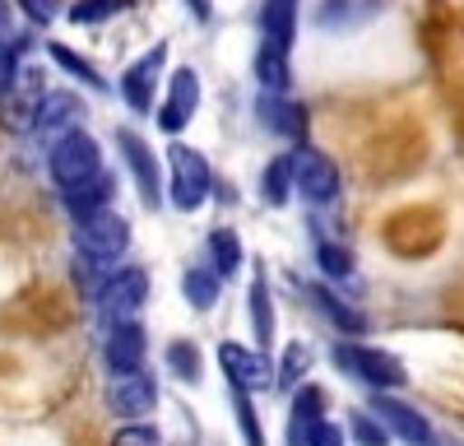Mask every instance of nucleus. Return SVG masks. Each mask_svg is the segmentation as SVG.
Returning a JSON list of instances; mask_svg holds the SVG:
<instances>
[{"label": "nucleus", "mask_w": 464, "mask_h": 446, "mask_svg": "<svg viewBox=\"0 0 464 446\" xmlns=\"http://www.w3.org/2000/svg\"><path fill=\"white\" fill-rule=\"evenodd\" d=\"M196 107H200V74H196V65H177L168 74V93L159 102V126L168 135H181L196 121Z\"/></svg>", "instance_id": "6"}, {"label": "nucleus", "mask_w": 464, "mask_h": 446, "mask_svg": "<svg viewBox=\"0 0 464 446\" xmlns=\"http://www.w3.org/2000/svg\"><path fill=\"white\" fill-rule=\"evenodd\" d=\"M256 80H260V89H269V93H288V84H293L288 52L260 43V52H256Z\"/></svg>", "instance_id": "22"}, {"label": "nucleus", "mask_w": 464, "mask_h": 446, "mask_svg": "<svg viewBox=\"0 0 464 446\" xmlns=\"http://www.w3.org/2000/svg\"><path fill=\"white\" fill-rule=\"evenodd\" d=\"M126 247H130V218H126V214L102 209V214H93V218L74 223V251L98 256V260H121Z\"/></svg>", "instance_id": "4"}, {"label": "nucleus", "mask_w": 464, "mask_h": 446, "mask_svg": "<svg viewBox=\"0 0 464 446\" xmlns=\"http://www.w3.org/2000/svg\"><path fill=\"white\" fill-rule=\"evenodd\" d=\"M306 372H312V349H306L302 340L284 349V363L275 367V386H297Z\"/></svg>", "instance_id": "27"}, {"label": "nucleus", "mask_w": 464, "mask_h": 446, "mask_svg": "<svg viewBox=\"0 0 464 446\" xmlns=\"http://www.w3.org/2000/svg\"><path fill=\"white\" fill-rule=\"evenodd\" d=\"M334 367H343L353 382L372 386V391H400L409 382V372L395 354H385V349H372V344H353V340H339L330 349Z\"/></svg>", "instance_id": "2"}, {"label": "nucleus", "mask_w": 464, "mask_h": 446, "mask_svg": "<svg viewBox=\"0 0 464 446\" xmlns=\"http://www.w3.org/2000/svg\"><path fill=\"white\" fill-rule=\"evenodd\" d=\"M256 117H260L265 131H275V135H284V140H306V107L293 102L288 93H269V89H260V98H256Z\"/></svg>", "instance_id": "15"}, {"label": "nucleus", "mask_w": 464, "mask_h": 446, "mask_svg": "<svg viewBox=\"0 0 464 446\" xmlns=\"http://www.w3.org/2000/svg\"><path fill=\"white\" fill-rule=\"evenodd\" d=\"M297 196V172H293V154H279L269 159L265 172H260V200L269 209H284L288 200Z\"/></svg>", "instance_id": "18"}, {"label": "nucleus", "mask_w": 464, "mask_h": 446, "mask_svg": "<svg viewBox=\"0 0 464 446\" xmlns=\"http://www.w3.org/2000/svg\"><path fill=\"white\" fill-rule=\"evenodd\" d=\"M14 5L33 19V24H52L61 15V0H14Z\"/></svg>", "instance_id": "34"}, {"label": "nucleus", "mask_w": 464, "mask_h": 446, "mask_svg": "<svg viewBox=\"0 0 464 446\" xmlns=\"http://www.w3.org/2000/svg\"><path fill=\"white\" fill-rule=\"evenodd\" d=\"M218 275H214V266H190L186 275H181V293H186V303L196 307V312H209L214 303H218Z\"/></svg>", "instance_id": "23"}, {"label": "nucleus", "mask_w": 464, "mask_h": 446, "mask_svg": "<svg viewBox=\"0 0 464 446\" xmlns=\"http://www.w3.org/2000/svg\"><path fill=\"white\" fill-rule=\"evenodd\" d=\"M116 149H121V159H126V168H130V177H135L140 200H144L149 209H159V205H163V181H159V154L149 149V140L135 135V131H116Z\"/></svg>", "instance_id": "9"}, {"label": "nucleus", "mask_w": 464, "mask_h": 446, "mask_svg": "<svg viewBox=\"0 0 464 446\" xmlns=\"http://www.w3.org/2000/svg\"><path fill=\"white\" fill-rule=\"evenodd\" d=\"M130 5V0H74V5L65 10L70 24H80V28H93V24H107L111 15H121Z\"/></svg>", "instance_id": "26"}, {"label": "nucleus", "mask_w": 464, "mask_h": 446, "mask_svg": "<svg viewBox=\"0 0 464 446\" xmlns=\"http://www.w3.org/2000/svg\"><path fill=\"white\" fill-rule=\"evenodd\" d=\"M107 446H163V437H159V428H149V423H121L111 432V441Z\"/></svg>", "instance_id": "32"}, {"label": "nucleus", "mask_w": 464, "mask_h": 446, "mask_svg": "<svg viewBox=\"0 0 464 446\" xmlns=\"http://www.w3.org/2000/svg\"><path fill=\"white\" fill-rule=\"evenodd\" d=\"M297 5H302V0H265V5H260V43L293 52V37H297Z\"/></svg>", "instance_id": "16"}, {"label": "nucleus", "mask_w": 464, "mask_h": 446, "mask_svg": "<svg viewBox=\"0 0 464 446\" xmlns=\"http://www.w3.org/2000/svg\"><path fill=\"white\" fill-rule=\"evenodd\" d=\"M306 297H312V303L321 307V316L330 321V325H339L343 334H362L367 330V316L358 312V307H348L339 293H330L325 284H306Z\"/></svg>", "instance_id": "19"}, {"label": "nucleus", "mask_w": 464, "mask_h": 446, "mask_svg": "<svg viewBox=\"0 0 464 446\" xmlns=\"http://www.w3.org/2000/svg\"><path fill=\"white\" fill-rule=\"evenodd\" d=\"M348 432H353L358 446H385L391 441V428H385L376 414H367V409H353V414H348Z\"/></svg>", "instance_id": "28"}, {"label": "nucleus", "mask_w": 464, "mask_h": 446, "mask_svg": "<svg viewBox=\"0 0 464 446\" xmlns=\"http://www.w3.org/2000/svg\"><path fill=\"white\" fill-rule=\"evenodd\" d=\"M80 121H84V102L74 98V93H65V89H56V93H37V102H33V131L37 135H65V131H80Z\"/></svg>", "instance_id": "12"}, {"label": "nucleus", "mask_w": 464, "mask_h": 446, "mask_svg": "<svg viewBox=\"0 0 464 446\" xmlns=\"http://www.w3.org/2000/svg\"><path fill=\"white\" fill-rule=\"evenodd\" d=\"M321 419H325V391H321V386H302V391L293 395L288 441H293V446H302V441H306V432H312V423H321Z\"/></svg>", "instance_id": "20"}, {"label": "nucleus", "mask_w": 464, "mask_h": 446, "mask_svg": "<svg viewBox=\"0 0 464 446\" xmlns=\"http://www.w3.org/2000/svg\"><path fill=\"white\" fill-rule=\"evenodd\" d=\"M293 172H297V196L306 205H334L339 200L343 177H339V163L330 154H321V149L306 144V149L293 154Z\"/></svg>", "instance_id": "5"}, {"label": "nucleus", "mask_w": 464, "mask_h": 446, "mask_svg": "<svg viewBox=\"0 0 464 446\" xmlns=\"http://www.w3.org/2000/svg\"><path fill=\"white\" fill-rule=\"evenodd\" d=\"M47 52H52V61H56L65 74H74V80H80V84H89L93 93H107V89H111V84L102 80V70H98L93 61H84L80 52H70L65 43H47Z\"/></svg>", "instance_id": "24"}, {"label": "nucleus", "mask_w": 464, "mask_h": 446, "mask_svg": "<svg viewBox=\"0 0 464 446\" xmlns=\"http://www.w3.org/2000/svg\"><path fill=\"white\" fill-rule=\"evenodd\" d=\"M218 367H223V377L227 386H237V391H269L275 386V363H269L260 349H246L237 340H223L218 344Z\"/></svg>", "instance_id": "7"}, {"label": "nucleus", "mask_w": 464, "mask_h": 446, "mask_svg": "<svg viewBox=\"0 0 464 446\" xmlns=\"http://www.w3.org/2000/svg\"><path fill=\"white\" fill-rule=\"evenodd\" d=\"M159 404V386H153V377L140 367V372H116V377L107 382V409L116 419H144L149 409Z\"/></svg>", "instance_id": "10"}, {"label": "nucleus", "mask_w": 464, "mask_h": 446, "mask_svg": "<svg viewBox=\"0 0 464 446\" xmlns=\"http://www.w3.org/2000/svg\"><path fill=\"white\" fill-rule=\"evenodd\" d=\"M232 409H237V423H242V437H246V446H265V432H260V419H256L251 391H237V386H232Z\"/></svg>", "instance_id": "30"}, {"label": "nucleus", "mask_w": 464, "mask_h": 446, "mask_svg": "<svg viewBox=\"0 0 464 446\" xmlns=\"http://www.w3.org/2000/svg\"><path fill=\"white\" fill-rule=\"evenodd\" d=\"M168 367L177 372L181 382H200V354H196V344L172 340V344H168Z\"/></svg>", "instance_id": "31"}, {"label": "nucleus", "mask_w": 464, "mask_h": 446, "mask_svg": "<svg viewBox=\"0 0 464 446\" xmlns=\"http://www.w3.org/2000/svg\"><path fill=\"white\" fill-rule=\"evenodd\" d=\"M61 196H65V209L74 214V223H80V218H93V214L111 209L116 181H111L107 172H98V177H89L84 186H70V191H61Z\"/></svg>", "instance_id": "17"}, {"label": "nucleus", "mask_w": 464, "mask_h": 446, "mask_svg": "<svg viewBox=\"0 0 464 446\" xmlns=\"http://www.w3.org/2000/svg\"><path fill=\"white\" fill-rule=\"evenodd\" d=\"M47 172L52 181L61 186V191H70V186H84L89 177L102 172V144L80 126V131H65L56 144H52V154H47Z\"/></svg>", "instance_id": "3"}, {"label": "nucleus", "mask_w": 464, "mask_h": 446, "mask_svg": "<svg viewBox=\"0 0 464 446\" xmlns=\"http://www.w3.org/2000/svg\"><path fill=\"white\" fill-rule=\"evenodd\" d=\"M144 354H149V340H144V325L130 316V321H111L107 330V344H102V358L116 372H140L144 367Z\"/></svg>", "instance_id": "14"}, {"label": "nucleus", "mask_w": 464, "mask_h": 446, "mask_svg": "<svg viewBox=\"0 0 464 446\" xmlns=\"http://www.w3.org/2000/svg\"><path fill=\"white\" fill-rule=\"evenodd\" d=\"M316 266L330 279H348V275H353V251H343L339 242H316Z\"/></svg>", "instance_id": "29"}, {"label": "nucleus", "mask_w": 464, "mask_h": 446, "mask_svg": "<svg viewBox=\"0 0 464 446\" xmlns=\"http://www.w3.org/2000/svg\"><path fill=\"white\" fill-rule=\"evenodd\" d=\"M302 446H348V437H343V428H339V423L321 419V423H312V432H306V441H302Z\"/></svg>", "instance_id": "33"}, {"label": "nucleus", "mask_w": 464, "mask_h": 446, "mask_svg": "<svg viewBox=\"0 0 464 446\" xmlns=\"http://www.w3.org/2000/svg\"><path fill=\"white\" fill-rule=\"evenodd\" d=\"M251 330L260 344H275V303H269V284L260 275L251 279Z\"/></svg>", "instance_id": "25"}, {"label": "nucleus", "mask_w": 464, "mask_h": 446, "mask_svg": "<svg viewBox=\"0 0 464 446\" xmlns=\"http://www.w3.org/2000/svg\"><path fill=\"white\" fill-rule=\"evenodd\" d=\"M168 196L186 214L205 209V200L214 196V168H209V159L200 154V149L181 144V140L168 144Z\"/></svg>", "instance_id": "1"}, {"label": "nucleus", "mask_w": 464, "mask_h": 446, "mask_svg": "<svg viewBox=\"0 0 464 446\" xmlns=\"http://www.w3.org/2000/svg\"><path fill=\"white\" fill-rule=\"evenodd\" d=\"M163 70H168V43L149 47L140 61L126 65V74H121V98H126L135 112H149V107H153V93H159Z\"/></svg>", "instance_id": "11"}, {"label": "nucleus", "mask_w": 464, "mask_h": 446, "mask_svg": "<svg viewBox=\"0 0 464 446\" xmlns=\"http://www.w3.org/2000/svg\"><path fill=\"white\" fill-rule=\"evenodd\" d=\"M144 297H149V275L140 266H121L98 288V307H102L107 321H130L144 307Z\"/></svg>", "instance_id": "8"}, {"label": "nucleus", "mask_w": 464, "mask_h": 446, "mask_svg": "<svg viewBox=\"0 0 464 446\" xmlns=\"http://www.w3.org/2000/svg\"><path fill=\"white\" fill-rule=\"evenodd\" d=\"M209 266H214L218 279H232L246 266V247H242V238L232 228H214L209 233Z\"/></svg>", "instance_id": "21"}, {"label": "nucleus", "mask_w": 464, "mask_h": 446, "mask_svg": "<svg viewBox=\"0 0 464 446\" xmlns=\"http://www.w3.org/2000/svg\"><path fill=\"white\" fill-rule=\"evenodd\" d=\"M372 414L391 428V437H404L409 446H432V423L418 414V409H409L404 400H395L391 391H376L372 400Z\"/></svg>", "instance_id": "13"}]
</instances>
